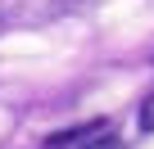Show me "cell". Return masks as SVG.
Here are the masks:
<instances>
[{
    "label": "cell",
    "mask_w": 154,
    "mask_h": 149,
    "mask_svg": "<svg viewBox=\"0 0 154 149\" xmlns=\"http://www.w3.org/2000/svg\"><path fill=\"white\" fill-rule=\"evenodd\" d=\"M72 5L77 0H0V27H45Z\"/></svg>",
    "instance_id": "obj_1"
},
{
    "label": "cell",
    "mask_w": 154,
    "mask_h": 149,
    "mask_svg": "<svg viewBox=\"0 0 154 149\" xmlns=\"http://www.w3.org/2000/svg\"><path fill=\"white\" fill-rule=\"evenodd\" d=\"M136 122H140V131H154V91L140 100V109H136Z\"/></svg>",
    "instance_id": "obj_2"
},
{
    "label": "cell",
    "mask_w": 154,
    "mask_h": 149,
    "mask_svg": "<svg viewBox=\"0 0 154 149\" xmlns=\"http://www.w3.org/2000/svg\"><path fill=\"white\" fill-rule=\"evenodd\" d=\"M82 149H127V145H122L118 136H95V140H91V145H82Z\"/></svg>",
    "instance_id": "obj_3"
}]
</instances>
